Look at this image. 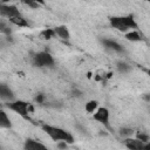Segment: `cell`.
Here are the masks:
<instances>
[{
  "label": "cell",
  "instance_id": "cell-1",
  "mask_svg": "<svg viewBox=\"0 0 150 150\" xmlns=\"http://www.w3.org/2000/svg\"><path fill=\"white\" fill-rule=\"evenodd\" d=\"M42 130L53 141H64L67 143H73L74 142L73 136L68 131H66V130H63V129H61L59 127H53V125H49V124H43L42 125Z\"/></svg>",
  "mask_w": 150,
  "mask_h": 150
},
{
  "label": "cell",
  "instance_id": "cell-2",
  "mask_svg": "<svg viewBox=\"0 0 150 150\" xmlns=\"http://www.w3.org/2000/svg\"><path fill=\"white\" fill-rule=\"evenodd\" d=\"M7 108H9L11 110H13L14 112L19 114L20 116L25 117V118H28V114L29 111L33 110V108L29 105V103L25 102V101H13V102H8L7 104Z\"/></svg>",
  "mask_w": 150,
  "mask_h": 150
},
{
  "label": "cell",
  "instance_id": "cell-3",
  "mask_svg": "<svg viewBox=\"0 0 150 150\" xmlns=\"http://www.w3.org/2000/svg\"><path fill=\"white\" fill-rule=\"evenodd\" d=\"M33 63L36 67H53L54 59L48 52H40L33 57Z\"/></svg>",
  "mask_w": 150,
  "mask_h": 150
},
{
  "label": "cell",
  "instance_id": "cell-4",
  "mask_svg": "<svg viewBox=\"0 0 150 150\" xmlns=\"http://www.w3.org/2000/svg\"><path fill=\"white\" fill-rule=\"evenodd\" d=\"M94 112H95L94 114V120L102 123L107 128H109V110L104 107H101V108H97Z\"/></svg>",
  "mask_w": 150,
  "mask_h": 150
},
{
  "label": "cell",
  "instance_id": "cell-5",
  "mask_svg": "<svg viewBox=\"0 0 150 150\" xmlns=\"http://www.w3.org/2000/svg\"><path fill=\"white\" fill-rule=\"evenodd\" d=\"M0 14L5 18H13V16H18L20 15V12L19 9L13 6V5H7V4H4L0 1Z\"/></svg>",
  "mask_w": 150,
  "mask_h": 150
},
{
  "label": "cell",
  "instance_id": "cell-6",
  "mask_svg": "<svg viewBox=\"0 0 150 150\" xmlns=\"http://www.w3.org/2000/svg\"><path fill=\"white\" fill-rule=\"evenodd\" d=\"M124 143H125V146L129 148V149H131V150H143V149L148 148L138 138H127Z\"/></svg>",
  "mask_w": 150,
  "mask_h": 150
},
{
  "label": "cell",
  "instance_id": "cell-7",
  "mask_svg": "<svg viewBox=\"0 0 150 150\" xmlns=\"http://www.w3.org/2000/svg\"><path fill=\"white\" fill-rule=\"evenodd\" d=\"M0 98L6 100V101H12L14 98V94L8 86L0 84Z\"/></svg>",
  "mask_w": 150,
  "mask_h": 150
},
{
  "label": "cell",
  "instance_id": "cell-8",
  "mask_svg": "<svg viewBox=\"0 0 150 150\" xmlns=\"http://www.w3.org/2000/svg\"><path fill=\"white\" fill-rule=\"evenodd\" d=\"M102 43H103V46H104L105 48H108V49L115 50V52H117V53L123 52V48L121 47V45H118V43H117L116 41H114V40L103 39V40H102Z\"/></svg>",
  "mask_w": 150,
  "mask_h": 150
},
{
  "label": "cell",
  "instance_id": "cell-9",
  "mask_svg": "<svg viewBox=\"0 0 150 150\" xmlns=\"http://www.w3.org/2000/svg\"><path fill=\"white\" fill-rule=\"evenodd\" d=\"M25 149H27V150H38V149L45 150L46 149V145L42 144V143H40V142H38V141H35V139L28 138L25 142Z\"/></svg>",
  "mask_w": 150,
  "mask_h": 150
},
{
  "label": "cell",
  "instance_id": "cell-10",
  "mask_svg": "<svg viewBox=\"0 0 150 150\" xmlns=\"http://www.w3.org/2000/svg\"><path fill=\"white\" fill-rule=\"evenodd\" d=\"M120 20L121 22L123 23V26L129 29V28H137V23L134 19L132 15H127V16H120Z\"/></svg>",
  "mask_w": 150,
  "mask_h": 150
},
{
  "label": "cell",
  "instance_id": "cell-11",
  "mask_svg": "<svg viewBox=\"0 0 150 150\" xmlns=\"http://www.w3.org/2000/svg\"><path fill=\"white\" fill-rule=\"evenodd\" d=\"M54 32H55V35H57L62 40H68L70 38L69 30H68V28L66 26H57V27L54 28Z\"/></svg>",
  "mask_w": 150,
  "mask_h": 150
},
{
  "label": "cell",
  "instance_id": "cell-12",
  "mask_svg": "<svg viewBox=\"0 0 150 150\" xmlns=\"http://www.w3.org/2000/svg\"><path fill=\"white\" fill-rule=\"evenodd\" d=\"M11 127H12L11 120L8 118L7 114L0 109V128L1 129H9Z\"/></svg>",
  "mask_w": 150,
  "mask_h": 150
},
{
  "label": "cell",
  "instance_id": "cell-13",
  "mask_svg": "<svg viewBox=\"0 0 150 150\" xmlns=\"http://www.w3.org/2000/svg\"><path fill=\"white\" fill-rule=\"evenodd\" d=\"M9 21L15 25V26H19V27H28L29 23L26 19H23L21 15H18V16H13V18H9Z\"/></svg>",
  "mask_w": 150,
  "mask_h": 150
},
{
  "label": "cell",
  "instance_id": "cell-14",
  "mask_svg": "<svg viewBox=\"0 0 150 150\" xmlns=\"http://www.w3.org/2000/svg\"><path fill=\"white\" fill-rule=\"evenodd\" d=\"M110 25H111L112 28H116L117 30H121V32H125V30H128V29L123 26V23L121 22L120 16H112V18H110Z\"/></svg>",
  "mask_w": 150,
  "mask_h": 150
},
{
  "label": "cell",
  "instance_id": "cell-15",
  "mask_svg": "<svg viewBox=\"0 0 150 150\" xmlns=\"http://www.w3.org/2000/svg\"><path fill=\"white\" fill-rule=\"evenodd\" d=\"M125 39H127V40H129V41H134V42L143 40L142 35H139V33H138L137 30H132V32L127 33V34H125Z\"/></svg>",
  "mask_w": 150,
  "mask_h": 150
},
{
  "label": "cell",
  "instance_id": "cell-16",
  "mask_svg": "<svg viewBox=\"0 0 150 150\" xmlns=\"http://www.w3.org/2000/svg\"><path fill=\"white\" fill-rule=\"evenodd\" d=\"M55 36V32L54 29H50V28H47V29H43L41 33H40V38L43 39V40H50L52 38Z\"/></svg>",
  "mask_w": 150,
  "mask_h": 150
},
{
  "label": "cell",
  "instance_id": "cell-17",
  "mask_svg": "<svg viewBox=\"0 0 150 150\" xmlns=\"http://www.w3.org/2000/svg\"><path fill=\"white\" fill-rule=\"evenodd\" d=\"M97 107H98V102L93 100V101H89V102H87V103H86L84 109H86V111H87V112L91 114V112H94V111L97 109Z\"/></svg>",
  "mask_w": 150,
  "mask_h": 150
},
{
  "label": "cell",
  "instance_id": "cell-18",
  "mask_svg": "<svg viewBox=\"0 0 150 150\" xmlns=\"http://www.w3.org/2000/svg\"><path fill=\"white\" fill-rule=\"evenodd\" d=\"M117 69L120 73H127L130 70V66L123 61H120V62H117Z\"/></svg>",
  "mask_w": 150,
  "mask_h": 150
},
{
  "label": "cell",
  "instance_id": "cell-19",
  "mask_svg": "<svg viewBox=\"0 0 150 150\" xmlns=\"http://www.w3.org/2000/svg\"><path fill=\"white\" fill-rule=\"evenodd\" d=\"M0 34H5V35L11 34V29L7 27V25L4 21H0Z\"/></svg>",
  "mask_w": 150,
  "mask_h": 150
},
{
  "label": "cell",
  "instance_id": "cell-20",
  "mask_svg": "<svg viewBox=\"0 0 150 150\" xmlns=\"http://www.w3.org/2000/svg\"><path fill=\"white\" fill-rule=\"evenodd\" d=\"M22 4H25V5H27V6H29L30 8H38L40 5L39 4H36L35 1H33V0H20Z\"/></svg>",
  "mask_w": 150,
  "mask_h": 150
},
{
  "label": "cell",
  "instance_id": "cell-21",
  "mask_svg": "<svg viewBox=\"0 0 150 150\" xmlns=\"http://www.w3.org/2000/svg\"><path fill=\"white\" fill-rule=\"evenodd\" d=\"M120 134L122 136H131L134 134V131H132V129H129V128H122L120 130Z\"/></svg>",
  "mask_w": 150,
  "mask_h": 150
},
{
  "label": "cell",
  "instance_id": "cell-22",
  "mask_svg": "<svg viewBox=\"0 0 150 150\" xmlns=\"http://www.w3.org/2000/svg\"><path fill=\"white\" fill-rule=\"evenodd\" d=\"M137 138L139 141H142L143 143H148L149 142V136L148 135H144V134H138L137 135Z\"/></svg>",
  "mask_w": 150,
  "mask_h": 150
},
{
  "label": "cell",
  "instance_id": "cell-23",
  "mask_svg": "<svg viewBox=\"0 0 150 150\" xmlns=\"http://www.w3.org/2000/svg\"><path fill=\"white\" fill-rule=\"evenodd\" d=\"M45 95L43 94H38L36 95V97H35V101L38 102V103H43V101H45Z\"/></svg>",
  "mask_w": 150,
  "mask_h": 150
},
{
  "label": "cell",
  "instance_id": "cell-24",
  "mask_svg": "<svg viewBox=\"0 0 150 150\" xmlns=\"http://www.w3.org/2000/svg\"><path fill=\"white\" fill-rule=\"evenodd\" d=\"M7 42H8V40H7V35H6L5 38H0V49H2V48L6 46Z\"/></svg>",
  "mask_w": 150,
  "mask_h": 150
},
{
  "label": "cell",
  "instance_id": "cell-25",
  "mask_svg": "<svg viewBox=\"0 0 150 150\" xmlns=\"http://www.w3.org/2000/svg\"><path fill=\"white\" fill-rule=\"evenodd\" d=\"M59 148H60V149H66V148H67V142H64V141H59Z\"/></svg>",
  "mask_w": 150,
  "mask_h": 150
},
{
  "label": "cell",
  "instance_id": "cell-26",
  "mask_svg": "<svg viewBox=\"0 0 150 150\" xmlns=\"http://www.w3.org/2000/svg\"><path fill=\"white\" fill-rule=\"evenodd\" d=\"M73 95L76 96V97H80V96H82V93L80 90H77V89H74L73 90Z\"/></svg>",
  "mask_w": 150,
  "mask_h": 150
},
{
  "label": "cell",
  "instance_id": "cell-27",
  "mask_svg": "<svg viewBox=\"0 0 150 150\" xmlns=\"http://www.w3.org/2000/svg\"><path fill=\"white\" fill-rule=\"evenodd\" d=\"M33 1H35L39 5H45V0H33Z\"/></svg>",
  "mask_w": 150,
  "mask_h": 150
},
{
  "label": "cell",
  "instance_id": "cell-28",
  "mask_svg": "<svg viewBox=\"0 0 150 150\" xmlns=\"http://www.w3.org/2000/svg\"><path fill=\"white\" fill-rule=\"evenodd\" d=\"M8 1H11V0H1V2H4V4L5 2H8Z\"/></svg>",
  "mask_w": 150,
  "mask_h": 150
}]
</instances>
